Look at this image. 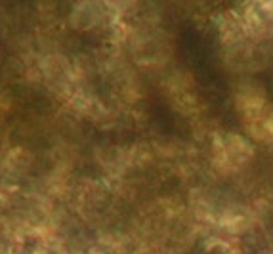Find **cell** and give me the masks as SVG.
I'll return each instance as SVG.
<instances>
[{
    "label": "cell",
    "mask_w": 273,
    "mask_h": 254,
    "mask_svg": "<svg viewBox=\"0 0 273 254\" xmlns=\"http://www.w3.org/2000/svg\"><path fill=\"white\" fill-rule=\"evenodd\" d=\"M265 126H267V130H269V134L273 136V117H269V118H267V122H265Z\"/></svg>",
    "instance_id": "1"
}]
</instances>
